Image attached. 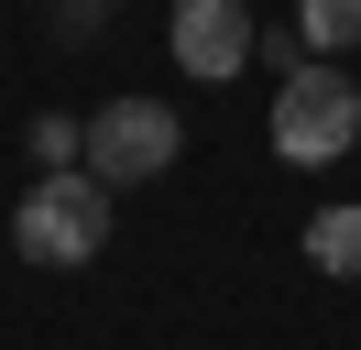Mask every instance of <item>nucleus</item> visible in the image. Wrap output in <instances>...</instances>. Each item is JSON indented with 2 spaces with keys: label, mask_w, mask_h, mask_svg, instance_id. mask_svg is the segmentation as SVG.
<instances>
[{
  "label": "nucleus",
  "mask_w": 361,
  "mask_h": 350,
  "mask_svg": "<svg viewBox=\"0 0 361 350\" xmlns=\"http://www.w3.org/2000/svg\"><path fill=\"white\" fill-rule=\"evenodd\" d=\"M11 241H23V262H44V274H77V262L110 252V186H99L88 164H55L44 186H23V208H11Z\"/></svg>",
  "instance_id": "1"
},
{
  "label": "nucleus",
  "mask_w": 361,
  "mask_h": 350,
  "mask_svg": "<svg viewBox=\"0 0 361 350\" xmlns=\"http://www.w3.org/2000/svg\"><path fill=\"white\" fill-rule=\"evenodd\" d=\"M350 143H361V88L339 77L329 55L285 66V88H274V153H285V164H339Z\"/></svg>",
  "instance_id": "2"
},
{
  "label": "nucleus",
  "mask_w": 361,
  "mask_h": 350,
  "mask_svg": "<svg viewBox=\"0 0 361 350\" xmlns=\"http://www.w3.org/2000/svg\"><path fill=\"white\" fill-rule=\"evenodd\" d=\"M176 153H186V121L164 99H110L88 121V175H99V186H154Z\"/></svg>",
  "instance_id": "3"
},
{
  "label": "nucleus",
  "mask_w": 361,
  "mask_h": 350,
  "mask_svg": "<svg viewBox=\"0 0 361 350\" xmlns=\"http://www.w3.org/2000/svg\"><path fill=\"white\" fill-rule=\"evenodd\" d=\"M164 44H176V66H186V77H208V88H219V77H241V66H252V44H263V33H252V0H176Z\"/></svg>",
  "instance_id": "4"
},
{
  "label": "nucleus",
  "mask_w": 361,
  "mask_h": 350,
  "mask_svg": "<svg viewBox=\"0 0 361 350\" xmlns=\"http://www.w3.org/2000/svg\"><path fill=\"white\" fill-rule=\"evenodd\" d=\"M307 262L317 274H361V197H339V208L307 219Z\"/></svg>",
  "instance_id": "5"
},
{
  "label": "nucleus",
  "mask_w": 361,
  "mask_h": 350,
  "mask_svg": "<svg viewBox=\"0 0 361 350\" xmlns=\"http://www.w3.org/2000/svg\"><path fill=\"white\" fill-rule=\"evenodd\" d=\"M295 44L350 55V44H361V0H295Z\"/></svg>",
  "instance_id": "6"
},
{
  "label": "nucleus",
  "mask_w": 361,
  "mask_h": 350,
  "mask_svg": "<svg viewBox=\"0 0 361 350\" xmlns=\"http://www.w3.org/2000/svg\"><path fill=\"white\" fill-rule=\"evenodd\" d=\"M33 164H88V121H66V109H44V121H33Z\"/></svg>",
  "instance_id": "7"
},
{
  "label": "nucleus",
  "mask_w": 361,
  "mask_h": 350,
  "mask_svg": "<svg viewBox=\"0 0 361 350\" xmlns=\"http://www.w3.org/2000/svg\"><path fill=\"white\" fill-rule=\"evenodd\" d=\"M55 33H66V44H77V33H99V0H66V11H55Z\"/></svg>",
  "instance_id": "8"
}]
</instances>
